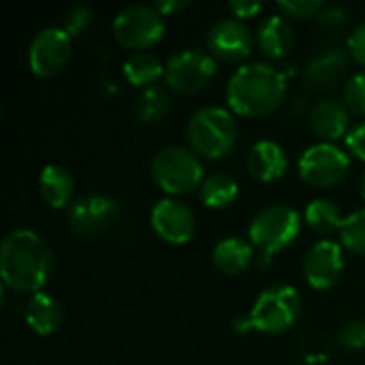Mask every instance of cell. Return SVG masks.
Wrapping results in <instances>:
<instances>
[{"mask_svg":"<svg viewBox=\"0 0 365 365\" xmlns=\"http://www.w3.org/2000/svg\"><path fill=\"white\" fill-rule=\"evenodd\" d=\"M53 272V255L47 242L30 231H11L0 246V278L17 293H41Z\"/></svg>","mask_w":365,"mask_h":365,"instance_id":"obj_1","label":"cell"},{"mask_svg":"<svg viewBox=\"0 0 365 365\" xmlns=\"http://www.w3.org/2000/svg\"><path fill=\"white\" fill-rule=\"evenodd\" d=\"M287 96V75L267 62L242 64L227 83L231 113L242 118H265L274 113Z\"/></svg>","mask_w":365,"mask_h":365,"instance_id":"obj_2","label":"cell"},{"mask_svg":"<svg viewBox=\"0 0 365 365\" xmlns=\"http://www.w3.org/2000/svg\"><path fill=\"white\" fill-rule=\"evenodd\" d=\"M188 148L207 160L225 158L233 152L237 143V122L229 109L222 107H201L192 113L186 126Z\"/></svg>","mask_w":365,"mask_h":365,"instance_id":"obj_3","label":"cell"},{"mask_svg":"<svg viewBox=\"0 0 365 365\" xmlns=\"http://www.w3.org/2000/svg\"><path fill=\"white\" fill-rule=\"evenodd\" d=\"M152 180L169 197L188 195L203 184V165L201 158L182 145H167L158 150L150 165Z\"/></svg>","mask_w":365,"mask_h":365,"instance_id":"obj_4","label":"cell"},{"mask_svg":"<svg viewBox=\"0 0 365 365\" xmlns=\"http://www.w3.org/2000/svg\"><path fill=\"white\" fill-rule=\"evenodd\" d=\"M299 314L302 297L297 289L289 284H274L257 297L246 321L250 329H257L265 336H280L297 323Z\"/></svg>","mask_w":365,"mask_h":365,"instance_id":"obj_5","label":"cell"},{"mask_svg":"<svg viewBox=\"0 0 365 365\" xmlns=\"http://www.w3.org/2000/svg\"><path fill=\"white\" fill-rule=\"evenodd\" d=\"M302 231V218L299 214L282 203L263 207L248 227L250 244L263 255L274 257L289 248Z\"/></svg>","mask_w":365,"mask_h":365,"instance_id":"obj_6","label":"cell"},{"mask_svg":"<svg viewBox=\"0 0 365 365\" xmlns=\"http://www.w3.org/2000/svg\"><path fill=\"white\" fill-rule=\"evenodd\" d=\"M113 38L124 47L135 51H145L160 43L165 34V17L154 9V4H130L120 11L111 24Z\"/></svg>","mask_w":365,"mask_h":365,"instance_id":"obj_7","label":"cell"},{"mask_svg":"<svg viewBox=\"0 0 365 365\" xmlns=\"http://www.w3.org/2000/svg\"><path fill=\"white\" fill-rule=\"evenodd\" d=\"M218 73V62L205 49H180L165 62V81L178 94L205 90Z\"/></svg>","mask_w":365,"mask_h":365,"instance_id":"obj_8","label":"cell"},{"mask_svg":"<svg viewBox=\"0 0 365 365\" xmlns=\"http://www.w3.org/2000/svg\"><path fill=\"white\" fill-rule=\"evenodd\" d=\"M351 171L349 152L336 143H314L299 158V178L312 188H334Z\"/></svg>","mask_w":365,"mask_h":365,"instance_id":"obj_9","label":"cell"},{"mask_svg":"<svg viewBox=\"0 0 365 365\" xmlns=\"http://www.w3.org/2000/svg\"><path fill=\"white\" fill-rule=\"evenodd\" d=\"M73 38L60 26H47L34 34L28 47V66L36 77L49 79L62 73L71 60Z\"/></svg>","mask_w":365,"mask_h":365,"instance_id":"obj_10","label":"cell"},{"mask_svg":"<svg viewBox=\"0 0 365 365\" xmlns=\"http://www.w3.org/2000/svg\"><path fill=\"white\" fill-rule=\"evenodd\" d=\"M252 47H255L252 30L235 17L218 19L207 30V51L214 56L216 62L240 64L252 53Z\"/></svg>","mask_w":365,"mask_h":365,"instance_id":"obj_11","label":"cell"},{"mask_svg":"<svg viewBox=\"0 0 365 365\" xmlns=\"http://www.w3.org/2000/svg\"><path fill=\"white\" fill-rule=\"evenodd\" d=\"M150 225H152L154 233L171 246L188 244L195 235V229H197L192 210L173 197L160 199L152 207Z\"/></svg>","mask_w":365,"mask_h":365,"instance_id":"obj_12","label":"cell"},{"mask_svg":"<svg viewBox=\"0 0 365 365\" xmlns=\"http://www.w3.org/2000/svg\"><path fill=\"white\" fill-rule=\"evenodd\" d=\"M342 274H344L342 244L331 240H321L308 250L304 259V276L314 291L334 289L340 282Z\"/></svg>","mask_w":365,"mask_h":365,"instance_id":"obj_13","label":"cell"},{"mask_svg":"<svg viewBox=\"0 0 365 365\" xmlns=\"http://www.w3.org/2000/svg\"><path fill=\"white\" fill-rule=\"evenodd\" d=\"M118 212H120L118 203L111 197L90 192L71 203L68 225H71L73 233H77L81 237L96 235L113 225V220L118 218Z\"/></svg>","mask_w":365,"mask_h":365,"instance_id":"obj_14","label":"cell"},{"mask_svg":"<svg viewBox=\"0 0 365 365\" xmlns=\"http://www.w3.org/2000/svg\"><path fill=\"white\" fill-rule=\"evenodd\" d=\"M349 122H351V111L344 103L336 98H323L319 101L308 118L310 130L321 139V143H334L349 133Z\"/></svg>","mask_w":365,"mask_h":365,"instance_id":"obj_15","label":"cell"},{"mask_svg":"<svg viewBox=\"0 0 365 365\" xmlns=\"http://www.w3.org/2000/svg\"><path fill=\"white\" fill-rule=\"evenodd\" d=\"M246 165L255 180L269 184V182H278L287 173L289 158L280 143L272 139H263L250 148Z\"/></svg>","mask_w":365,"mask_h":365,"instance_id":"obj_16","label":"cell"},{"mask_svg":"<svg viewBox=\"0 0 365 365\" xmlns=\"http://www.w3.org/2000/svg\"><path fill=\"white\" fill-rule=\"evenodd\" d=\"M295 43V34H293V26L291 21L278 13V15H269L259 24L257 30V45L261 49V53L269 60H280L284 58L291 47Z\"/></svg>","mask_w":365,"mask_h":365,"instance_id":"obj_17","label":"cell"},{"mask_svg":"<svg viewBox=\"0 0 365 365\" xmlns=\"http://www.w3.org/2000/svg\"><path fill=\"white\" fill-rule=\"evenodd\" d=\"M351 68V58L342 49H323L306 66V81L312 88H331Z\"/></svg>","mask_w":365,"mask_h":365,"instance_id":"obj_18","label":"cell"},{"mask_svg":"<svg viewBox=\"0 0 365 365\" xmlns=\"http://www.w3.org/2000/svg\"><path fill=\"white\" fill-rule=\"evenodd\" d=\"M38 192H41V199L51 210L71 207L73 192H75V180L66 167L47 165V167H43V171L38 175Z\"/></svg>","mask_w":365,"mask_h":365,"instance_id":"obj_19","label":"cell"},{"mask_svg":"<svg viewBox=\"0 0 365 365\" xmlns=\"http://www.w3.org/2000/svg\"><path fill=\"white\" fill-rule=\"evenodd\" d=\"M24 317H26L28 327L34 334H38V336H51L62 325V317L64 314H62L60 302L53 295L41 291V293L30 295V299L26 304Z\"/></svg>","mask_w":365,"mask_h":365,"instance_id":"obj_20","label":"cell"},{"mask_svg":"<svg viewBox=\"0 0 365 365\" xmlns=\"http://www.w3.org/2000/svg\"><path fill=\"white\" fill-rule=\"evenodd\" d=\"M214 267L222 274H244L255 261V246L242 237H225L212 250Z\"/></svg>","mask_w":365,"mask_h":365,"instance_id":"obj_21","label":"cell"},{"mask_svg":"<svg viewBox=\"0 0 365 365\" xmlns=\"http://www.w3.org/2000/svg\"><path fill=\"white\" fill-rule=\"evenodd\" d=\"M124 79L135 88H152L160 77H165V64L150 51H135L122 64Z\"/></svg>","mask_w":365,"mask_h":365,"instance_id":"obj_22","label":"cell"},{"mask_svg":"<svg viewBox=\"0 0 365 365\" xmlns=\"http://www.w3.org/2000/svg\"><path fill=\"white\" fill-rule=\"evenodd\" d=\"M237 195H240V186L227 173H212V175H207L203 180L201 188H199L201 201L207 207H212V210H225V207L233 205Z\"/></svg>","mask_w":365,"mask_h":365,"instance_id":"obj_23","label":"cell"},{"mask_svg":"<svg viewBox=\"0 0 365 365\" xmlns=\"http://www.w3.org/2000/svg\"><path fill=\"white\" fill-rule=\"evenodd\" d=\"M308 227L314 231V233H321V235H329L334 231H342V225H344V216L340 212V207L331 201V199H314L308 203L306 207V214H304Z\"/></svg>","mask_w":365,"mask_h":365,"instance_id":"obj_24","label":"cell"},{"mask_svg":"<svg viewBox=\"0 0 365 365\" xmlns=\"http://www.w3.org/2000/svg\"><path fill=\"white\" fill-rule=\"evenodd\" d=\"M169 109H171V101H169L167 92L158 86H152L141 92L135 113L143 124H156L169 113Z\"/></svg>","mask_w":365,"mask_h":365,"instance_id":"obj_25","label":"cell"},{"mask_svg":"<svg viewBox=\"0 0 365 365\" xmlns=\"http://www.w3.org/2000/svg\"><path fill=\"white\" fill-rule=\"evenodd\" d=\"M340 240L342 248H346L353 255L365 257V207L346 216L340 231Z\"/></svg>","mask_w":365,"mask_h":365,"instance_id":"obj_26","label":"cell"},{"mask_svg":"<svg viewBox=\"0 0 365 365\" xmlns=\"http://www.w3.org/2000/svg\"><path fill=\"white\" fill-rule=\"evenodd\" d=\"M92 19H94L92 9L86 6V4H77V6H73V9H68V11L64 13L62 26H60V28H62L71 38H75V36H79L81 32H86V30L90 28Z\"/></svg>","mask_w":365,"mask_h":365,"instance_id":"obj_27","label":"cell"},{"mask_svg":"<svg viewBox=\"0 0 365 365\" xmlns=\"http://www.w3.org/2000/svg\"><path fill=\"white\" fill-rule=\"evenodd\" d=\"M344 105L349 111L365 118V71L353 75L344 86Z\"/></svg>","mask_w":365,"mask_h":365,"instance_id":"obj_28","label":"cell"},{"mask_svg":"<svg viewBox=\"0 0 365 365\" xmlns=\"http://www.w3.org/2000/svg\"><path fill=\"white\" fill-rule=\"evenodd\" d=\"M278 11L289 19H308V17H319V13L325 9V2L319 0H284L276 4Z\"/></svg>","mask_w":365,"mask_h":365,"instance_id":"obj_29","label":"cell"},{"mask_svg":"<svg viewBox=\"0 0 365 365\" xmlns=\"http://www.w3.org/2000/svg\"><path fill=\"white\" fill-rule=\"evenodd\" d=\"M338 340L340 344L346 349V351H364L365 349V319H355V321H349L340 334H338Z\"/></svg>","mask_w":365,"mask_h":365,"instance_id":"obj_30","label":"cell"},{"mask_svg":"<svg viewBox=\"0 0 365 365\" xmlns=\"http://www.w3.org/2000/svg\"><path fill=\"white\" fill-rule=\"evenodd\" d=\"M317 19H319V24H321L323 30L338 32V30H342V28L346 26L349 13H346V9H342V6H329V4H325V9L319 13Z\"/></svg>","mask_w":365,"mask_h":365,"instance_id":"obj_31","label":"cell"},{"mask_svg":"<svg viewBox=\"0 0 365 365\" xmlns=\"http://www.w3.org/2000/svg\"><path fill=\"white\" fill-rule=\"evenodd\" d=\"M344 143H346L349 154H353L355 158L365 163V122L349 130V135L344 137Z\"/></svg>","mask_w":365,"mask_h":365,"instance_id":"obj_32","label":"cell"},{"mask_svg":"<svg viewBox=\"0 0 365 365\" xmlns=\"http://www.w3.org/2000/svg\"><path fill=\"white\" fill-rule=\"evenodd\" d=\"M229 11L235 19H250V17H257L263 9L261 2H255V0H231L229 4Z\"/></svg>","mask_w":365,"mask_h":365,"instance_id":"obj_33","label":"cell"},{"mask_svg":"<svg viewBox=\"0 0 365 365\" xmlns=\"http://www.w3.org/2000/svg\"><path fill=\"white\" fill-rule=\"evenodd\" d=\"M349 51L361 66H365V21H361L349 36Z\"/></svg>","mask_w":365,"mask_h":365,"instance_id":"obj_34","label":"cell"},{"mask_svg":"<svg viewBox=\"0 0 365 365\" xmlns=\"http://www.w3.org/2000/svg\"><path fill=\"white\" fill-rule=\"evenodd\" d=\"M188 6H190L188 0H158V2H154V9H156L163 17L182 13V11H186Z\"/></svg>","mask_w":365,"mask_h":365,"instance_id":"obj_35","label":"cell"},{"mask_svg":"<svg viewBox=\"0 0 365 365\" xmlns=\"http://www.w3.org/2000/svg\"><path fill=\"white\" fill-rule=\"evenodd\" d=\"M359 186H361V197L365 199V171L361 173V182H359Z\"/></svg>","mask_w":365,"mask_h":365,"instance_id":"obj_36","label":"cell"}]
</instances>
